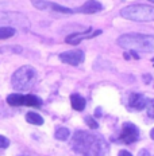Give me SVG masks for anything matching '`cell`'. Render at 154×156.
Segmentation results:
<instances>
[{
  "mask_svg": "<svg viewBox=\"0 0 154 156\" xmlns=\"http://www.w3.org/2000/svg\"><path fill=\"white\" fill-rule=\"evenodd\" d=\"M54 136H55V139H58V140L64 141V140H66V139L70 136V131H69V129H68V128H64V126H60V128H58L57 131H55Z\"/></svg>",
  "mask_w": 154,
  "mask_h": 156,
  "instance_id": "14",
  "label": "cell"
},
{
  "mask_svg": "<svg viewBox=\"0 0 154 156\" xmlns=\"http://www.w3.org/2000/svg\"><path fill=\"white\" fill-rule=\"evenodd\" d=\"M120 16L134 22L154 20V8L149 5H130L120 11Z\"/></svg>",
  "mask_w": 154,
  "mask_h": 156,
  "instance_id": "4",
  "label": "cell"
},
{
  "mask_svg": "<svg viewBox=\"0 0 154 156\" xmlns=\"http://www.w3.org/2000/svg\"><path fill=\"white\" fill-rule=\"evenodd\" d=\"M85 122H87L88 126H89V128H92V129H96L97 126H99V124H97V121L93 119V117H91V116L85 117Z\"/></svg>",
  "mask_w": 154,
  "mask_h": 156,
  "instance_id": "18",
  "label": "cell"
},
{
  "mask_svg": "<svg viewBox=\"0 0 154 156\" xmlns=\"http://www.w3.org/2000/svg\"><path fill=\"white\" fill-rule=\"evenodd\" d=\"M15 35V28L14 27H6L2 26L0 27V39H8Z\"/></svg>",
  "mask_w": 154,
  "mask_h": 156,
  "instance_id": "15",
  "label": "cell"
},
{
  "mask_svg": "<svg viewBox=\"0 0 154 156\" xmlns=\"http://www.w3.org/2000/svg\"><path fill=\"white\" fill-rule=\"evenodd\" d=\"M150 137H152L153 140H154V128L152 129V131H150Z\"/></svg>",
  "mask_w": 154,
  "mask_h": 156,
  "instance_id": "23",
  "label": "cell"
},
{
  "mask_svg": "<svg viewBox=\"0 0 154 156\" xmlns=\"http://www.w3.org/2000/svg\"><path fill=\"white\" fill-rule=\"evenodd\" d=\"M146 109H147V116L154 119V100H149Z\"/></svg>",
  "mask_w": 154,
  "mask_h": 156,
  "instance_id": "19",
  "label": "cell"
},
{
  "mask_svg": "<svg viewBox=\"0 0 154 156\" xmlns=\"http://www.w3.org/2000/svg\"><path fill=\"white\" fill-rule=\"evenodd\" d=\"M32 5L38 9H49L50 8V2H46V0H31Z\"/></svg>",
  "mask_w": 154,
  "mask_h": 156,
  "instance_id": "16",
  "label": "cell"
},
{
  "mask_svg": "<svg viewBox=\"0 0 154 156\" xmlns=\"http://www.w3.org/2000/svg\"><path fill=\"white\" fill-rule=\"evenodd\" d=\"M152 62H153V66H154V58H153V59H152Z\"/></svg>",
  "mask_w": 154,
  "mask_h": 156,
  "instance_id": "24",
  "label": "cell"
},
{
  "mask_svg": "<svg viewBox=\"0 0 154 156\" xmlns=\"http://www.w3.org/2000/svg\"><path fill=\"white\" fill-rule=\"evenodd\" d=\"M24 105L26 106H34V108H39V106L42 105V101L38 98L37 96L27 94V96H24Z\"/></svg>",
  "mask_w": 154,
  "mask_h": 156,
  "instance_id": "13",
  "label": "cell"
},
{
  "mask_svg": "<svg viewBox=\"0 0 154 156\" xmlns=\"http://www.w3.org/2000/svg\"><path fill=\"white\" fill-rule=\"evenodd\" d=\"M101 31L100 30H93V28H89L88 31H84V32H74V34H70L69 37L66 38V42L70 44H77L78 42H81L83 39H87V38H93L96 35H100Z\"/></svg>",
  "mask_w": 154,
  "mask_h": 156,
  "instance_id": "7",
  "label": "cell"
},
{
  "mask_svg": "<svg viewBox=\"0 0 154 156\" xmlns=\"http://www.w3.org/2000/svg\"><path fill=\"white\" fill-rule=\"evenodd\" d=\"M147 102H149V100H147L143 94H139V93H131L130 94L129 105H130L131 109L142 110V109H145L147 106Z\"/></svg>",
  "mask_w": 154,
  "mask_h": 156,
  "instance_id": "8",
  "label": "cell"
},
{
  "mask_svg": "<svg viewBox=\"0 0 154 156\" xmlns=\"http://www.w3.org/2000/svg\"><path fill=\"white\" fill-rule=\"evenodd\" d=\"M26 120H27V122L34 124V125H42L43 124V119H42V116H39L38 113H35V112H28L27 115H26Z\"/></svg>",
  "mask_w": 154,
  "mask_h": 156,
  "instance_id": "12",
  "label": "cell"
},
{
  "mask_svg": "<svg viewBox=\"0 0 154 156\" xmlns=\"http://www.w3.org/2000/svg\"><path fill=\"white\" fill-rule=\"evenodd\" d=\"M37 71L31 66H22L14 73L12 76V87L16 90H27L34 85Z\"/></svg>",
  "mask_w": 154,
  "mask_h": 156,
  "instance_id": "3",
  "label": "cell"
},
{
  "mask_svg": "<svg viewBox=\"0 0 154 156\" xmlns=\"http://www.w3.org/2000/svg\"><path fill=\"white\" fill-rule=\"evenodd\" d=\"M9 145V140L6 136H0V149H4Z\"/></svg>",
  "mask_w": 154,
  "mask_h": 156,
  "instance_id": "20",
  "label": "cell"
},
{
  "mask_svg": "<svg viewBox=\"0 0 154 156\" xmlns=\"http://www.w3.org/2000/svg\"><path fill=\"white\" fill-rule=\"evenodd\" d=\"M101 7L103 5L99 2H96V0H88L80 8H77V11L81 12V14H95V12H99Z\"/></svg>",
  "mask_w": 154,
  "mask_h": 156,
  "instance_id": "9",
  "label": "cell"
},
{
  "mask_svg": "<svg viewBox=\"0 0 154 156\" xmlns=\"http://www.w3.org/2000/svg\"><path fill=\"white\" fill-rule=\"evenodd\" d=\"M60 59L64 63L72 65V66H77L84 61V51L81 50H73V51H65L60 54Z\"/></svg>",
  "mask_w": 154,
  "mask_h": 156,
  "instance_id": "6",
  "label": "cell"
},
{
  "mask_svg": "<svg viewBox=\"0 0 154 156\" xmlns=\"http://www.w3.org/2000/svg\"><path fill=\"white\" fill-rule=\"evenodd\" d=\"M138 156H150V154L146 151V149H141L139 154H138Z\"/></svg>",
  "mask_w": 154,
  "mask_h": 156,
  "instance_id": "21",
  "label": "cell"
},
{
  "mask_svg": "<svg viewBox=\"0 0 154 156\" xmlns=\"http://www.w3.org/2000/svg\"><path fill=\"white\" fill-rule=\"evenodd\" d=\"M7 102L12 106H22L24 105V96H22V94H9L7 97Z\"/></svg>",
  "mask_w": 154,
  "mask_h": 156,
  "instance_id": "11",
  "label": "cell"
},
{
  "mask_svg": "<svg viewBox=\"0 0 154 156\" xmlns=\"http://www.w3.org/2000/svg\"><path fill=\"white\" fill-rule=\"evenodd\" d=\"M50 9L53 11H58V12H62V14H72V9L68 8V7H64V5H60V4H55V3H51L50 4Z\"/></svg>",
  "mask_w": 154,
  "mask_h": 156,
  "instance_id": "17",
  "label": "cell"
},
{
  "mask_svg": "<svg viewBox=\"0 0 154 156\" xmlns=\"http://www.w3.org/2000/svg\"><path fill=\"white\" fill-rule=\"evenodd\" d=\"M120 47L138 53H154V35L124 34L118 39Z\"/></svg>",
  "mask_w": 154,
  "mask_h": 156,
  "instance_id": "2",
  "label": "cell"
},
{
  "mask_svg": "<svg viewBox=\"0 0 154 156\" xmlns=\"http://www.w3.org/2000/svg\"><path fill=\"white\" fill-rule=\"evenodd\" d=\"M119 156H133V155H131L129 151H120L119 152Z\"/></svg>",
  "mask_w": 154,
  "mask_h": 156,
  "instance_id": "22",
  "label": "cell"
},
{
  "mask_svg": "<svg viewBox=\"0 0 154 156\" xmlns=\"http://www.w3.org/2000/svg\"><path fill=\"white\" fill-rule=\"evenodd\" d=\"M139 137V131L134 124L131 122H124L122 126V132L119 135V141L123 144H131L137 141Z\"/></svg>",
  "mask_w": 154,
  "mask_h": 156,
  "instance_id": "5",
  "label": "cell"
},
{
  "mask_svg": "<svg viewBox=\"0 0 154 156\" xmlns=\"http://www.w3.org/2000/svg\"><path fill=\"white\" fill-rule=\"evenodd\" d=\"M149 2H152V3H154V0H149Z\"/></svg>",
  "mask_w": 154,
  "mask_h": 156,
  "instance_id": "25",
  "label": "cell"
},
{
  "mask_svg": "<svg viewBox=\"0 0 154 156\" xmlns=\"http://www.w3.org/2000/svg\"><path fill=\"white\" fill-rule=\"evenodd\" d=\"M72 147L83 156H104L107 152V144L103 139L84 131L74 133Z\"/></svg>",
  "mask_w": 154,
  "mask_h": 156,
  "instance_id": "1",
  "label": "cell"
},
{
  "mask_svg": "<svg viewBox=\"0 0 154 156\" xmlns=\"http://www.w3.org/2000/svg\"><path fill=\"white\" fill-rule=\"evenodd\" d=\"M70 102H72V108L74 110H78V112L84 110V108H85V100L80 94H72Z\"/></svg>",
  "mask_w": 154,
  "mask_h": 156,
  "instance_id": "10",
  "label": "cell"
}]
</instances>
